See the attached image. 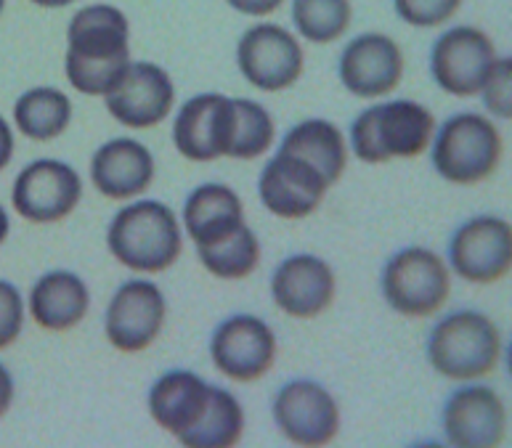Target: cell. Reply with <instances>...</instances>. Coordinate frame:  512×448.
I'll return each mask as SVG.
<instances>
[{"instance_id": "obj_1", "label": "cell", "mask_w": 512, "mask_h": 448, "mask_svg": "<svg viewBox=\"0 0 512 448\" xmlns=\"http://www.w3.org/2000/svg\"><path fill=\"white\" fill-rule=\"evenodd\" d=\"M64 59L67 80L85 96H107L130 64L128 19L115 6H88L72 16Z\"/></svg>"}, {"instance_id": "obj_2", "label": "cell", "mask_w": 512, "mask_h": 448, "mask_svg": "<svg viewBox=\"0 0 512 448\" xmlns=\"http://www.w3.org/2000/svg\"><path fill=\"white\" fill-rule=\"evenodd\" d=\"M107 244L125 268L141 274H160L173 266L184 250L176 213L154 199L120 210L109 226Z\"/></svg>"}, {"instance_id": "obj_3", "label": "cell", "mask_w": 512, "mask_h": 448, "mask_svg": "<svg viewBox=\"0 0 512 448\" xmlns=\"http://www.w3.org/2000/svg\"><path fill=\"white\" fill-rule=\"evenodd\" d=\"M436 130L430 109L417 101H388L369 107L351 128L353 152L361 162L380 165L390 160H414L428 149Z\"/></svg>"}, {"instance_id": "obj_4", "label": "cell", "mask_w": 512, "mask_h": 448, "mask_svg": "<svg viewBox=\"0 0 512 448\" xmlns=\"http://www.w3.org/2000/svg\"><path fill=\"white\" fill-rule=\"evenodd\" d=\"M502 350L497 324L478 311H457L438 321L428 340V358L449 380H478L494 372Z\"/></svg>"}, {"instance_id": "obj_5", "label": "cell", "mask_w": 512, "mask_h": 448, "mask_svg": "<svg viewBox=\"0 0 512 448\" xmlns=\"http://www.w3.org/2000/svg\"><path fill=\"white\" fill-rule=\"evenodd\" d=\"M502 160V136L483 114H454L441 125L433 144V165L449 183L473 186L486 181Z\"/></svg>"}, {"instance_id": "obj_6", "label": "cell", "mask_w": 512, "mask_h": 448, "mask_svg": "<svg viewBox=\"0 0 512 448\" xmlns=\"http://www.w3.org/2000/svg\"><path fill=\"white\" fill-rule=\"evenodd\" d=\"M449 292V268L433 250L406 247L385 263L383 295L401 316L422 319L441 311Z\"/></svg>"}, {"instance_id": "obj_7", "label": "cell", "mask_w": 512, "mask_h": 448, "mask_svg": "<svg viewBox=\"0 0 512 448\" xmlns=\"http://www.w3.org/2000/svg\"><path fill=\"white\" fill-rule=\"evenodd\" d=\"M494 64H497L494 43L486 32L475 27L446 30L433 43V54H430V72L438 88L459 99L478 96Z\"/></svg>"}, {"instance_id": "obj_8", "label": "cell", "mask_w": 512, "mask_h": 448, "mask_svg": "<svg viewBox=\"0 0 512 448\" xmlns=\"http://www.w3.org/2000/svg\"><path fill=\"white\" fill-rule=\"evenodd\" d=\"M237 64L253 88L279 93L303 75V48L279 24H255L239 40Z\"/></svg>"}, {"instance_id": "obj_9", "label": "cell", "mask_w": 512, "mask_h": 448, "mask_svg": "<svg viewBox=\"0 0 512 448\" xmlns=\"http://www.w3.org/2000/svg\"><path fill=\"white\" fill-rule=\"evenodd\" d=\"M83 199V181L72 165L59 160L30 162L16 175L11 202L30 223L64 221Z\"/></svg>"}, {"instance_id": "obj_10", "label": "cell", "mask_w": 512, "mask_h": 448, "mask_svg": "<svg viewBox=\"0 0 512 448\" xmlns=\"http://www.w3.org/2000/svg\"><path fill=\"white\" fill-rule=\"evenodd\" d=\"M210 358L215 369L229 380H260L276 361V337L263 319L239 313L215 327Z\"/></svg>"}, {"instance_id": "obj_11", "label": "cell", "mask_w": 512, "mask_h": 448, "mask_svg": "<svg viewBox=\"0 0 512 448\" xmlns=\"http://www.w3.org/2000/svg\"><path fill=\"white\" fill-rule=\"evenodd\" d=\"M274 422L295 446H327L340 433V409L319 382L295 380L276 393Z\"/></svg>"}, {"instance_id": "obj_12", "label": "cell", "mask_w": 512, "mask_h": 448, "mask_svg": "<svg viewBox=\"0 0 512 448\" xmlns=\"http://www.w3.org/2000/svg\"><path fill=\"white\" fill-rule=\"evenodd\" d=\"M234 99L221 93H202L181 107L173 125L176 149L192 162H213L229 157L234 141Z\"/></svg>"}, {"instance_id": "obj_13", "label": "cell", "mask_w": 512, "mask_h": 448, "mask_svg": "<svg viewBox=\"0 0 512 448\" xmlns=\"http://www.w3.org/2000/svg\"><path fill=\"white\" fill-rule=\"evenodd\" d=\"M165 295L152 281L133 279L117 289L107 308L104 332L107 340L123 353H138L152 345L165 324Z\"/></svg>"}, {"instance_id": "obj_14", "label": "cell", "mask_w": 512, "mask_h": 448, "mask_svg": "<svg viewBox=\"0 0 512 448\" xmlns=\"http://www.w3.org/2000/svg\"><path fill=\"white\" fill-rule=\"evenodd\" d=\"M449 263L470 284H494L512 266V228L502 218H473L449 242Z\"/></svg>"}, {"instance_id": "obj_15", "label": "cell", "mask_w": 512, "mask_h": 448, "mask_svg": "<svg viewBox=\"0 0 512 448\" xmlns=\"http://www.w3.org/2000/svg\"><path fill=\"white\" fill-rule=\"evenodd\" d=\"M109 114L120 125L144 130L160 125L173 109L176 88L162 67L152 61H130L120 83L104 96Z\"/></svg>"}, {"instance_id": "obj_16", "label": "cell", "mask_w": 512, "mask_h": 448, "mask_svg": "<svg viewBox=\"0 0 512 448\" xmlns=\"http://www.w3.org/2000/svg\"><path fill=\"white\" fill-rule=\"evenodd\" d=\"M337 75L345 91L359 99H377L393 93L404 77V54L393 38L380 32H367L353 38L340 54Z\"/></svg>"}, {"instance_id": "obj_17", "label": "cell", "mask_w": 512, "mask_h": 448, "mask_svg": "<svg viewBox=\"0 0 512 448\" xmlns=\"http://www.w3.org/2000/svg\"><path fill=\"white\" fill-rule=\"evenodd\" d=\"M327 181L314 165L295 154L279 152L260 173L258 191L268 213L284 221H300L314 213L327 194Z\"/></svg>"}, {"instance_id": "obj_18", "label": "cell", "mask_w": 512, "mask_h": 448, "mask_svg": "<svg viewBox=\"0 0 512 448\" xmlns=\"http://www.w3.org/2000/svg\"><path fill=\"white\" fill-rule=\"evenodd\" d=\"M444 435L457 448H494L505 441V403L491 388L454 390L444 406Z\"/></svg>"}, {"instance_id": "obj_19", "label": "cell", "mask_w": 512, "mask_h": 448, "mask_svg": "<svg viewBox=\"0 0 512 448\" xmlns=\"http://www.w3.org/2000/svg\"><path fill=\"white\" fill-rule=\"evenodd\" d=\"M271 295L287 316L316 319L335 300V274L316 255H292L274 271Z\"/></svg>"}, {"instance_id": "obj_20", "label": "cell", "mask_w": 512, "mask_h": 448, "mask_svg": "<svg viewBox=\"0 0 512 448\" xmlns=\"http://www.w3.org/2000/svg\"><path fill=\"white\" fill-rule=\"evenodd\" d=\"M93 186L107 199H133L154 181V157L133 138H115L91 160Z\"/></svg>"}, {"instance_id": "obj_21", "label": "cell", "mask_w": 512, "mask_h": 448, "mask_svg": "<svg viewBox=\"0 0 512 448\" xmlns=\"http://www.w3.org/2000/svg\"><path fill=\"white\" fill-rule=\"evenodd\" d=\"M213 395V385L192 372H168L154 382L149 390V414L154 422L176 435L178 441L189 435L205 417L207 403Z\"/></svg>"}, {"instance_id": "obj_22", "label": "cell", "mask_w": 512, "mask_h": 448, "mask_svg": "<svg viewBox=\"0 0 512 448\" xmlns=\"http://www.w3.org/2000/svg\"><path fill=\"white\" fill-rule=\"evenodd\" d=\"M91 308V292L72 271H51L40 276L30 292V313L38 327L48 332H67L85 319Z\"/></svg>"}, {"instance_id": "obj_23", "label": "cell", "mask_w": 512, "mask_h": 448, "mask_svg": "<svg viewBox=\"0 0 512 448\" xmlns=\"http://www.w3.org/2000/svg\"><path fill=\"white\" fill-rule=\"evenodd\" d=\"M184 226L197 247L223 242L239 226H245V210L237 191L223 183H205L194 189L186 199Z\"/></svg>"}, {"instance_id": "obj_24", "label": "cell", "mask_w": 512, "mask_h": 448, "mask_svg": "<svg viewBox=\"0 0 512 448\" xmlns=\"http://www.w3.org/2000/svg\"><path fill=\"white\" fill-rule=\"evenodd\" d=\"M279 152L295 154L308 165H314L327 186H335L348 165V149H345L343 133L327 120H306L284 136Z\"/></svg>"}, {"instance_id": "obj_25", "label": "cell", "mask_w": 512, "mask_h": 448, "mask_svg": "<svg viewBox=\"0 0 512 448\" xmlns=\"http://www.w3.org/2000/svg\"><path fill=\"white\" fill-rule=\"evenodd\" d=\"M14 122L30 141H54L72 122V101L56 88H32L16 99Z\"/></svg>"}, {"instance_id": "obj_26", "label": "cell", "mask_w": 512, "mask_h": 448, "mask_svg": "<svg viewBox=\"0 0 512 448\" xmlns=\"http://www.w3.org/2000/svg\"><path fill=\"white\" fill-rule=\"evenodd\" d=\"M242 433H245L242 403L229 390L213 385V395H210V403H207L205 417L199 419V425L178 443H184L189 448H226L239 443Z\"/></svg>"}, {"instance_id": "obj_27", "label": "cell", "mask_w": 512, "mask_h": 448, "mask_svg": "<svg viewBox=\"0 0 512 448\" xmlns=\"http://www.w3.org/2000/svg\"><path fill=\"white\" fill-rule=\"evenodd\" d=\"M202 266L218 279H245L258 268L260 244L258 236L247 226H239L223 242L210 244V247H197Z\"/></svg>"}, {"instance_id": "obj_28", "label": "cell", "mask_w": 512, "mask_h": 448, "mask_svg": "<svg viewBox=\"0 0 512 448\" xmlns=\"http://www.w3.org/2000/svg\"><path fill=\"white\" fill-rule=\"evenodd\" d=\"M295 30L311 43H332L351 24V0H295L292 3Z\"/></svg>"}, {"instance_id": "obj_29", "label": "cell", "mask_w": 512, "mask_h": 448, "mask_svg": "<svg viewBox=\"0 0 512 448\" xmlns=\"http://www.w3.org/2000/svg\"><path fill=\"white\" fill-rule=\"evenodd\" d=\"M237 125H234V141H231L229 157L234 160H255L271 149L274 144V120L266 107L258 101L234 99Z\"/></svg>"}, {"instance_id": "obj_30", "label": "cell", "mask_w": 512, "mask_h": 448, "mask_svg": "<svg viewBox=\"0 0 512 448\" xmlns=\"http://www.w3.org/2000/svg\"><path fill=\"white\" fill-rule=\"evenodd\" d=\"M459 6L462 0H396V14L401 16V22L430 30L449 22Z\"/></svg>"}, {"instance_id": "obj_31", "label": "cell", "mask_w": 512, "mask_h": 448, "mask_svg": "<svg viewBox=\"0 0 512 448\" xmlns=\"http://www.w3.org/2000/svg\"><path fill=\"white\" fill-rule=\"evenodd\" d=\"M24 327L22 292L11 281L0 279V350L11 348Z\"/></svg>"}, {"instance_id": "obj_32", "label": "cell", "mask_w": 512, "mask_h": 448, "mask_svg": "<svg viewBox=\"0 0 512 448\" xmlns=\"http://www.w3.org/2000/svg\"><path fill=\"white\" fill-rule=\"evenodd\" d=\"M510 88H512V59H497L494 69H491L489 80L483 85V101L486 109L497 117H512V101H510Z\"/></svg>"}, {"instance_id": "obj_33", "label": "cell", "mask_w": 512, "mask_h": 448, "mask_svg": "<svg viewBox=\"0 0 512 448\" xmlns=\"http://www.w3.org/2000/svg\"><path fill=\"white\" fill-rule=\"evenodd\" d=\"M234 11L247 16H266L282 6L284 0H226Z\"/></svg>"}, {"instance_id": "obj_34", "label": "cell", "mask_w": 512, "mask_h": 448, "mask_svg": "<svg viewBox=\"0 0 512 448\" xmlns=\"http://www.w3.org/2000/svg\"><path fill=\"white\" fill-rule=\"evenodd\" d=\"M11 157H14V130L6 122V117L0 114V170L8 168Z\"/></svg>"}, {"instance_id": "obj_35", "label": "cell", "mask_w": 512, "mask_h": 448, "mask_svg": "<svg viewBox=\"0 0 512 448\" xmlns=\"http://www.w3.org/2000/svg\"><path fill=\"white\" fill-rule=\"evenodd\" d=\"M11 403H14V377L0 364V417L11 409Z\"/></svg>"}, {"instance_id": "obj_36", "label": "cell", "mask_w": 512, "mask_h": 448, "mask_svg": "<svg viewBox=\"0 0 512 448\" xmlns=\"http://www.w3.org/2000/svg\"><path fill=\"white\" fill-rule=\"evenodd\" d=\"M8 231H11V221H8V213H6V207L0 205V244L6 242Z\"/></svg>"}, {"instance_id": "obj_37", "label": "cell", "mask_w": 512, "mask_h": 448, "mask_svg": "<svg viewBox=\"0 0 512 448\" xmlns=\"http://www.w3.org/2000/svg\"><path fill=\"white\" fill-rule=\"evenodd\" d=\"M32 3L40 8H64L69 3H75V0H32Z\"/></svg>"}, {"instance_id": "obj_38", "label": "cell", "mask_w": 512, "mask_h": 448, "mask_svg": "<svg viewBox=\"0 0 512 448\" xmlns=\"http://www.w3.org/2000/svg\"><path fill=\"white\" fill-rule=\"evenodd\" d=\"M3 8H6V0H0V16H3Z\"/></svg>"}]
</instances>
